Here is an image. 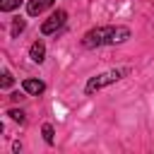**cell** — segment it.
I'll list each match as a JSON object with an SVG mask.
<instances>
[{
  "instance_id": "30bf717a",
  "label": "cell",
  "mask_w": 154,
  "mask_h": 154,
  "mask_svg": "<svg viewBox=\"0 0 154 154\" xmlns=\"http://www.w3.org/2000/svg\"><path fill=\"white\" fill-rule=\"evenodd\" d=\"M7 116H10L12 120H19V123H24V113H22V111H17V108H12Z\"/></svg>"
},
{
  "instance_id": "9c48e42d",
  "label": "cell",
  "mask_w": 154,
  "mask_h": 154,
  "mask_svg": "<svg viewBox=\"0 0 154 154\" xmlns=\"http://www.w3.org/2000/svg\"><path fill=\"white\" fill-rule=\"evenodd\" d=\"M24 26H26V24H24V19H14V24H12V36H17Z\"/></svg>"
},
{
  "instance_id": "5b68a950",
  "label": "cell",
  "mask_w": 154,
  "mask_h": 154,
  "mask_svg": "<svg viewBox=\"0 0 154 154\" xmlns=\"http://www.w3.org/2000/svg\"><path fill=\"white\" fill-rule=\"evenodd\" d=\"M22 87H24V91H26V94H31V96H38V94L46 89V84H43L41 79H24V82H22Z\"/></svg>"
},
{
  "instance_id": "ba28073f",
  "label": "cell",
  "mask_w": 154,
  "mask_h": 154,
  "mask_svg": "<svg viewBox=\"0 0 154 154\" xmlns=\"http://www.w3.org/2000/svg\"><path fill=\"white\" fill-rule=\"evenodd\" d=\"M41 132H43V140H46L48 144H53V140H55V137H53V128H51V125H43Z\"/></svg>"
},
{
  "instance_id": "7a4b0ae2",
  "label": "cell",
  "mask_w": 154,
  "mask_h": 154,
  "mask_svg": "<svg viewBox=\"0 0 154 154\" xmlns=\"http://www.w3.org/2000/svg\"><path fill=\"white\" fill-rule=\"evenodd\" d=\"M111 34H113V26H99V29H91V31L84 34V46H87V48H96V46L111 43Z\"/></svg>"
},
{
  "instance_id": "277c9868",
  "label": "cell",
  "mask_w": 154,
  "mask_h": 154,
  "mask_svg": "<svg viewBox=\"0 0 154 154\" xmlns=\"http://www.w3.org/2000/svg\"><path fill=\"white\" fill-rule=\"evenodd\" d=\"M53 5V0H29V5H26V12L31 14V17H36V14H41L43 10H48Z\"/></svg>"
},
{
  "instance_id": "8fae6325",
  "label": "cell",
  "mask_w": 154,
  "mask_h": 154,
  "mask_svg": "<svg viewBox=\"0 0 154 154\" xmlns=\"http://www.w3.org/2000/svg\"><path fill=\"white\" fill-rule=\"evenodd\" d=\"M10 87H12V75L5 72V75H2V89H10Z\"/></svg>"
},
{
  "instance_id": "3957f363",
  "label": "cell",
  "mask_w": 154,
  "mask_h": 154,
  "mask_svg": "<svg viewBox=\"0 0 154 154\" xmlns=\"http://www.w3.org/2000/svg\"><path fill=\"white\" fill-rule=\"evenodd\" d=\"M65 19H67V12H65V10L53 12V14L41 24V34H53V31H58V29L65 24Z\"/></svg>"
},
{
  "instance_id": "6da1fadb",
  "label": "cell",
  "mask_w": 154,
  "mask_h": 154,
  "mask_svg": "<svg viewBox=\"0 0 154 154\" xmlns=\"http://www.w3.org/2000/svg\"><path fill=\"white\" fill-rule=\"evenodd\" d=\"M123 75H125V70H108V72H103V75H96V77H91V79L87 82V89H84V91H87V94H94V91H99V89L118 82Z\"/></svg>"
},
{
  "instance_id": "8992f818",
  "label": "cell",
  "mask_w": 154,
  "mask_h": 154,
  "mask_svg": "<svg viewBox=\"0 0 154 154\" xmlns=\"http://www.w3.org/2000/svg\"><path fill=\"white\" fill-rule=\"evenodd\" d=\"M29 55H31V60H34V63H41V60H43V55H46V46H43L41 41L31 43V48H29Z\"/></svg>"
},
{
  "instance_id": "52a82bcc",
  "label": "cell",
  "mask_w": 154,
  "mask_h": 154,
  "mask_svg": "<svg viewBox=\"0 0 154 154\" xmlns=\"http://www.w3.org/2000/svg\"><path fill=\"white\" fill-rule=\"evenodd\" d=\"M19 2L22 0H0V10L2 12H12L14 7H19Z\"/></svg>"
}]
</instances>
